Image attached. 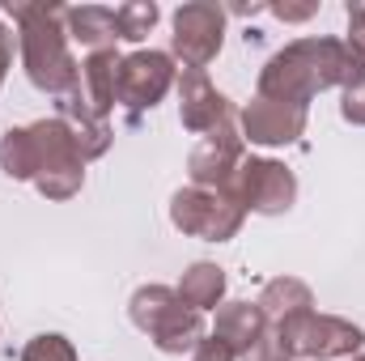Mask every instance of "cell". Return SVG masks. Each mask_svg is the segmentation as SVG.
Here are the masks:
<instances>
[{"mask_svg": "<svg viewBox=\"0 0 365 361\" xmlns=\"http://www.w3.org/2000/svg\"><path fill=\"white\" fill-rule=\"evenodd\" d=\"M365 77V56L349 39H293L259 68V98L310 106L323 90H344Z\"/></svg>", "mask_w": 365, "mask_h": 361, "instance_id": "obj_1", "label": "cell"}, {"mask_svg": "<svg viewBox=\"0 0 365 361\" xmlns=\"http://www.w3.org/2000/svg\"><path fill=\"white\" fill-rule=\"evenodd\" d=\"M9 17L17 26L21 68H26L30 86L51 98L68 93L81 77V64L73 60V47H68L64 9L60 4H13Z\"/></svg>", "mask_w": 365, "mask_h": 361, "instance_id": "obj_2", "label": "cell"}, {"mask_svg": "<svg viewBox=\"0 0 365 361\" xmlns=\"http://www.w3.org/2000/svg\"><path fill=\"white\" fill-rule=\"evenodd\" d=\"M128 319L153 340L158 353L166 357H182V353H195V345L208 336L204 327V315L191 310L170 285H140L128 302Z\"/></svg>", "mask_w": 365, "mask_h": 361, "instance_id": "obj_3", "label": "cell"}, {"mask_svg": "<svg viewBox=\"0 0 365 361\" xmlns=\"http://www.w3.org/2000/svg\"><path fill=\"white\" fill-rule=\"evenodd\" d=\"M30 132H34V145H38V175H34L38 195H47V200H73L86 187V158H81L68 123L51 115V119L30 123Z\"/></svg>", "mask_w": 365, "mask_h": 361, "instance_id": "obj_4", "label": "cell"}, {"mask_svg": "<svg viewBox=\"0 0 365 361\" xmlns=\"http://www.w3.org/2000/svg\"><path fill=\"white\" fill-rule=\"evenodd\" d=\"M170 221H175V230L191 234V238L230 243V238H238L247 213H242V204L230 191H212V187L187 183V187L175 191V200H170Z\"/></svg>", "mask_w": 365, "mask_h": 361, "instance_id": "obj_5", "label": "cell"}, {"mask_svg": "<svg viewBox=\"0 0 365 361\" xmlns=\"http://www.w3.org/2000/svg\"><path fill=\"white\" fill-rule=\"evenodd\" d=\"M272 327L293 349V357H306V361H349L357 357L365 345V332L357 323H349L340 315H319V310L272 323Z\"/></svg>", "mask_w": 365, "mask_h": 361, "instance_id": "obj_6", "label": "cell"}, {"mask_svg": "<svg viewBox=\"0 0 365 361\" xmlns=\"http://www.w3.org/2000/svg\"><path fill=\"white\" fill-rule=\"evenodd\" d=\"M179 81V68H175V56L170 51H153V47H140L132 56L119 60V73H115V106L128 111L132 123H140L145 111H153L170 86Z\"/></svg>", "mask_w": 365, "mask_h": 361, "instance_id": "obj_7", "label": "cell"}, {"mask_svg": "<svg viewBox=\"0 0 365 361\" xmlns=\"http://www.w3.org/2000/svg\"><path fill=\"white\" fill-rule=\"evenodd\" d=\"M230 195L242 204V213L280 217L297 204V175L276 158H251L247 153L234 183H230Z\"/></svg>", "mask_w": 365, "mask_h": 361, "instance_id": "obj_8", "label": "cell"}, {"mask_svg": "<svg viewBox=\"0 0 365 361\" xmlns=\"http://www.w3.org/2000/svg\"><path fill=\"white\" fill-rule=\"evenodd\" d=\"M225 43V9L212 0H191L175 13L170 56H179L182 68H204L221 56Z\"/></svg>", "mask_w": 365, "mask_h": 361, "instance_id": "obj_9", "label": "cell"}, {"mask_svg": "<svg viewBox=\"0 0 365 361\" xmlns=\"http://www.w3.org/2000/svg\"><path fill=\"white\" fill-rule=\"evenodd\" d=\"M247 158V141H242V128H238V115L217 123L212 132H204V141L191 149L187 158V175L195 187H212V191H230V183L238 175Z\"/></svg>", "mask_w": 365, "mask_h": 361, "instance_id": "obj_10", "label": "cell"}, {"mask_svg": "<svg viewBox=\"0 0 365 361\" xmlns=\"http://www.w3.org/2000/svg\"><path fill=\"white\" fill-rule=\"evenodd\" d=\"M238 128H242V141H251V145L284 149V145L302 141V132H306V106H289V102H272V98L255 93L238 111Z\"/></svg>", "mask_w": 365, "mask_h": 361, "instance_id": "obj_11", "label": "cell"}, {"mask_svg": "<svg viewBox=\"0 0 365 361\" xmlns=\"http://www.w3.org/2000/svg\"><path fill=\"white\" fill-rule=\"evenodd\" d=\"M175 90H179V119H182V128H187V132H195V136H204V132H212L217 123L234 119V102L217 90L212 81H208V73H204V68H182L179 81H175Z\"/></svg>", "mask_w": 365, "mask_h": 361, "instance_id": "obj_12", "label": "cell"}, {"mask_svg": "<svg viewBox=\"0 0 365 361\" xmlns=\"http://www.w3.org/2000/svg\"><path fill=\"white\" fill-rule=\"evenodd\" d=\"M56 119H64V123H68V132H73V141H77V149H81V158H86V162L102 158V153L115 145L110 119H106V115H98V111H93L77 90L60 93V102H56Z\"/></svg>", "mask_w": 365, "mask_h": 361, "instance_id": "obj_13", "label": "cell"}, {"mask_svg": "<svg viewBox=\"0 0 365 361\" xmlns=\"http://www.w3.org/2000/svg\"><path fill=\"white\" fill-rule=\"evenodd\" d=\"M264 332H268V319H264V310H259L255 302H225V306L217 310V327H212V336H221V340L238 353V361L259 345Z\"/></svg>", "mask_w": 365, "mask_h": 361, "instance_id": "obj_14", "label": "cell"}, {"mask_svg": "<svg viewBox=\"0 0 365 361\" xmlns=\"http://www.w3.org/2000/svg\"><path fill=\"white\" fill-rule=\"evenodd\" d=\"M119 60H123V56H115V47L90 51V56L81 60V77H77V86H73V90L81 93L98 115H106V119H110V111H115V73H119Z\"/></svg>", "mask_w": 365, "mask_h": 361, "instance_id": "obj_15", "label": "cell"}, {"mask_svg": "<svg viewBox=\"0 0 365 361\" xmlns=\"http://www.w3.org/2000/svg\"><path fill=\"white\" fill-rule=\"evenodd\" d=\"M255 306L264 310L268 323H284V319H297V315H310L314 310V293L306 280L297 276H276L264 285V293L255 298Z\"/></svg>", "mask_w": 365, "mask_h": 361, "instance_id": "obj_16", "label": "cell"}, {"mask_svg": "<svg viewBox=\"0 0 365 361\" xmlns=\"http://www.w3.org/2000/svg\"><path fill=\"white\" fill-rule=\"evenodd\" d=\"M64 30L68 39H77L81 47L90 51H106L115 47L119 30H115V9L106 4H77V9H64Z\"/></svg>", "mask_w": 365, "mask_h": 361, "instance_id": "obj_17", "label": "cell"}, {"mask_svg": "<svg viewBox=\"0 0 365 361\" xmlns=\"http://www.w3.org/2000/svg\"><path fill=\"white\" fill-rule=\"evenodd\" d=\"M175 293H179L191 310H200V315H204V310H217V306L225 302V268L200 260V264H191V268L182 272V280L175 285Z\"/></svg>", "mask_w": 365, "mask_h": 361, "instance_id": "obj_18", "label": "cell"}, {"mask_svg": "<svg viewBox=\"0 0 365 361\" xmlns=\"http://www.w3.org/2000/svg\"><path fill=\"white\" fill-rule=\"evenodd\" d=\"M0 171L17 183H34L38 175V145L30 128H9L0 136Z\"/></svg>", "mask_w": 365, "mask_h": 361, "instance_id": "obj_19", "label": "cell"}, {"mask_svg": "<svg viewBox=\"0 0 365 361\" xmlns=\"http://www.w3.org/2000/svg\"><path fill=\"white\" fill-rule=\"evenodd\" d=\"M158 17H162V9L153 0H132V4L115 9V30H119L123 43H145L149 30L158 26Z\"/></svg>", "mask_w": 365, "mask_h": 361, "instance_id": "obj_20", "label": "cell"}, {"mask_svg": "<svg viewBox=\"0 0 365 361\" xmlns=\"http://www.w3.org/2000/svg\"><path fill=\"white\" fill-rule=\"evenodd\" d=\"M17 361H77V349H73L68 336H60V332H43V336H34V340L21 349V357Z\"/></svg>", "mask_w": 365, "mask_h": 361, "instance_id": "obj_21", "label": "cell"}, {"mask_svg": "<svg viewBox=\"0 0 365 361\" xmlns=\"http://www.w3.org/2000/svg\"><path fill=\"white\" fill-rule=\"evenodd\" d=\"M242 361H293V349L280 340V332L268 323V332L259 336V345H255V349H251Z\"/></svg>", "mask_w": 365, "mask_h": 361, "instance_id": "obj_22", "label": "cell"}, {"mask_svg": "<svg viewBox=\"0 0 365 361\" xmlns=\"http://www.w3.org/2000/svg\"><path fill=\"white\" fill-rule=\"evenodd\" d=\"M340 115H344L349 123H357V128H365V77H361V81H353V86H344V90H340Z\"/></svg>", "mask_w": 365, "mask_h": 361, "instance_id": "obj_23", "label": "cell"}, {"mask_svg": "<svg viewBox=\"0 0 365 361\" xmlns=\"http://www.w3.org/2000/svg\"><path fill=\"white\" fill-rule=\"evenodd\" d=\"M191 361H238V353H234V349H230V345H225L221 336H212V332H208V336H204V340L195 345Z\"/></svg>", "mask_w": 365, "mask_h": 361, "instance_id": "obj_24", "label": "cell"}, {"mask_svg": "<svg viewBox=\"0 0 365 361\" xmlns=\"http://www.w3.org/2000/svg\"><path fill=\"white\" fill-rule=\"evenodd\" d=\"M349 47L365 56V4H349Z\"/></svg>", "mask_w": 365, "mask_h": 361, "instance_id": "obj_25", "label": "cell"}, {"mask_svg": "<svg viewBox=\"0 0 365 361\" xmlns=\"http://www.w3.org/2000/svg\"><path fill=\"white\" fill-rule=\"evenodd\" d=\"M272 13L280 21H306V17L319 13V4H314V0H310V4H272Z\"/></svg>", "mask_w": 365, "mask_h": 361, "instance_id": "obj_26", "label": "cell"}, {"mask_svg": "<svg viewBox=\"0 0 365 361\" xmlns=\"http://www.w3.org/2000/svg\"><path fill=\"white\" fill-rule=\"evenodd\" d=\"M349 361H365V353H357V357H349Z\"/></svg>", "mask_w": 365, "mask_h": 361, "instance_id": "obj_27", "label": "cell"}]
</instances>
